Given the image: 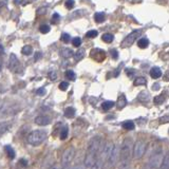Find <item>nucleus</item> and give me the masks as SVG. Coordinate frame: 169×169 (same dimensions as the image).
<instances>
[{"label": "nucleus", "instance_id": "1", "mask_svg": "<svg viewBox=\"0 0 169 169\" xmlns=\"http://www.w3.org/2000/svg\"><path fill=\"white\" fill-rule=\"evenodd\" d=\"M133 142L130 137H126L120 146V167L121 169H129L132 158Z\"/></svg>", "mask_w": 169, "mask_h": 169}, {"label": "nucleus", "instance_id": "2", "mask_svg": "<svg viewBox=\"0 0 169 169\" xmlns=\"http://www.w3.org/2000/svg\"><path fill=\"white\" fill-rule=\"evenodd\" d=\"M47 139V132L44 130H35L32 131L28 136V142L32 146H39Z\"/></svg>", "mask_w": 169, "mask_h": 169}, {"label": "nucleus", "instance_id": "3", "mask_svg": "<svg viewBox=\"0 0 169 169\" xmlns=\"http://www.w3.org/2000/svg\"><path fill=\"white\" fill-rule=\"evenodd\" d=\"M114 148V144L112 142H107L106 144L104 145V146L101 147V150L98 152V156H97V159H99V160H102L105 163L107 160H108L109 156H110V153L112 152Z\"/></svg>", "mask_w": 169, "mask_h": 169}, {"label": "nucleus", "instance_id": "4", "mask_svg": "<svg viewBox=\"0 0 169 169\" xmlns=\"http://www.w3.org/2000/svg\"><path fill=\"white\" fill-rule=\"evenodd\" d=\"M103 140H102L101 136H95L94 139L91 140L89 144V147H88V152L87 153H92V154H96L98 156V152L101 150V147L103 146Z\"/></svg>", "mask_w": 169, "mask_h": 169}, {"label": "nucleus", "instance_id": "5", "mask_svg": "<svg viewBox=\"0 0 169 169\" xmlns=\"http://www.w3.org/2000/svg\"><path fill=\"white\" fill-rule=\"evenodd\" d=\"M120 160V145H114V148L112 152L109 156L108 160H107V167L112 168L116 165V163Z\"/></svg>", "mask_w": 169, "mask_h": 169}, {"label": "nucleus", "instance_id": "6", "mask_svg": "<svg viewBox=\"0 0 169 169\" xmlns=\"http://www.w3.org/2000/svg\"><path fill=\"white\" fill-rule=\"evenodd\" d=\"M146 152V144L143 141H137L132 148V158L141 159Z\"/></svg>", "mask_w": 169, "mask_h": 169}, {"label": "nucleus", "instance_id": "7", "mask_svg": "<svg viewBox=\"0 0 169 169\" xmlns=\"http://www.w3.org/2000/svg\"><path fill=\"white\" fill-rule=\"evenodd\" d=\"M141 34H142V30H135V31H133V32L130 33V34L128 35V36L123 40L122 46H121V47L124 48V49H125V48H128V47H131L132 44L135 42L136 38L141 36Z\"/></svg>", "mask_w": 169, "mask_h": 169}, {"label": "nucleus", "instance_id": "8", "mask_svg": "<svg viewBox=\"0 0 169 169\" xmlns=\"http://www.w3.org/2000/svg\"><path fill=\"white\" fill-rule=\"evenodd\" d=\"M74 156H75V149L73 148V147H69V148H67L65 150V152H63V159H61V166H63V167H67V166H69V164L73 161Z\"/></svg>", "mask_w": 169, "mask_h": 169}, {"label": "nucleus", "instance_id": "9", "mask_svg": "<svg viewBox=\"0 0 169 169\" xmlns=\"http://www.w3.org/2000/svg\"><path fill=\"white\" fill-rule=\"evenodd\" d=\"M90 57L97 63H102L106 59V52L98 48H95L90 51Z\"/></svg>", "mask_w": 169, "mask_h": 169}, {"label": "nucleus", "instance_id": "10", "mask_svg": "<svg viewBox=\"0 0 169 169\" xmlns=\"http://www.w3.org/2000/svg\"><path fill=\"white\" fill-rule=\"evenodd\" d=\"M97 160V156L96 154H92V153H87L85 158L84 162V166L86 168H91L94 165V163Z\"/></svg>", "mask_w": 169, "mask_h": 169}, {"label": "nucleus", "instance_id": "11", "mask_svg": "<svg viewBox=\"0 0 169 169\" xmlns=\"http://www.w3.org/2000/svg\"><path fill=\"white\" fill-rule=\"evenodd\" d=\"M19 66V61L17 59V57H16L15 54H11V56H10V60H9V69L11 71H16V69L18 68Z\"/></svg>", "mask_w": 169, "mask_h": 169}, {"label": "nucleus", "instance_id": "12", "mask_svg": "<svg viewBox=\"0 0 169 169\" xmlns=\"http://www.w3.org/2000/svg\"><path fill=\"white\" fill-rule=\"evenodd\" d=\"M34 122L36 125H39V126H47L51 123V120H50L49 116H46V115H40V116H37L35 117Z\"/></svg>", "mask_w": 169, "mask_h": 169}, {"label": "nucleus", "instance_id": "13", "mask_svg": "<svg viewBox=\"0 0 169 169\" xmlns=\"http://www.w3.org/2000/svg\"><path fill=\"white\" fill-rule=\"evenodd\" d=\"M150 76L154 79H158L162 76V70L159 67H153L150 70Z\"/></svg>", "mask_w": 169, "mask_h": 169}, {"label": "nucleus", "instance_id": "14", "mask_svg": "<svg viewBox=\"0 0 169 169\" xmlns=\"http://www.w3.org/2000/svg\"><path fill=\"white\" fill-rule=\"evenodd\" d=\"M11 128V123L9 122H1L0 123V137L4 134Z\"/></svg>", "mask_w": 169, "mask_h": 169}, {"label": "nucleus", "instance_id": "15", "mask_svg": "<svg viewBox=\"0 0 169 169\" xmlns=\"http://www.w3.org/2000/svg\"><path fill=\"white\" fill-rule=\"evenodd\" d=\"M127 106V99H126V96L124 94H121L118 96L117 99V108L118 109H124Z\"/></svg>", "mask_w": 169, "mask_h": 169}, {"label": "nucleus", "instance_id": "16", "mask_svg": "<svg viewBox=\"0 0 169 169\" xmlns=\"http://www.w3.org/2000/svg\"><path fill=\"white\" fill-rule=\"evenodd\" d=\"M105 19H106V15H105V13H103V12H98V13L94 14V20L96 21L97 23L104 22Z\"/></svg>", "mask_w": 169, "mask_h": 169}, {"label": "nucleus", "instance_id": "17", "mask_svg": "<svg viewBox=\"0 0 169 169\" xmlns=\"http://www.w3.org/2000/svg\"><path fill=\"white\" fill-rule=\"evenodd\" d=\"M74 57H75V60L76 61H79V60H82V59H84V57H85V50L84 49H78L77 51L75 52Z\"/></svg>", "mask_w": 169, "mask_h": 169}, {"label": "nucleus", "instance_id": "18", "mask_svg": "<svg viewBox=\"0 0 169 169\" xmlns=\"http://www.w3.org/2000/svg\"><path fill=\"white\" fill-rule=\"evenodd\" d=\"M122 127L126 130H133L135 127V125L132 121H125V122L122 124Z\"/></svg>", "mask_w": 169, "mask_h": 169}, {"label": "nucleus", "instance_id": "19", "mask_svg": "<svg viewBox=\"0 0 169 169\" xmlns=\"http://www.w3.org/2000/svg\"><path fill=\"white\" fill-rule=\"evenodd\" d=\"M114 106V102L112 101H107V102H104L103 104H102V110L103 111H108L110 110L111 108Z\"/></svg>", "mask_w": 169, "mask_h": 169}, {"label": "nucleus", "instance_id": "20", "mask_svg": "<svg viewBox=\"0 0 169 169\" xmlns=\"http://www.w3.org/2000/svg\"><path fill=\"white\" fill-rule=\"evenodd\" d=\"M61 55L65 57V58H70V57H72L73 55H74V53H73L72 49L65 48V49H63V51H61Z\"/></svg>", "mask_w": 169, "mask_h": 169}, {"label": "nucleus", "instance_id": "21", "mask_svg": "<svg viewBox=\"0 0 169 169\" xmlns=\"http://www.w3.org/2000/svg\"><path fill=\"white\" fill-rule=\"evenodd\" d=\"M137 46L141 49H146L149 46V40L147 38H141V39L137 41Z\"/></svg>", "mask_w": 169, "mask_h": 169}, {"label": "nucleus", "instance_id": "22", "mask_svg": "<svg viewBox=\"0 0 169 169\" xmlns=\"http://www.w3.org/2000/svg\"><path fill=\"white\" fill-rule=\"evenodd\" d=\"M4 150H6V154H8V156L10 159H14V158H15V151H14V149L12 148L10 145H6V146H4Z\"/></svg>", "mask_w": 169, "mask_h": 169}, {"label": "nucleus", "instance_id": "23", "mask_svg": "<svg viewBox=\"0 0 169 169\" xmlns=\"http://www.w3.org/2000/svg\"><path fill=\"white\" fill-rule=\"evenodd\" d=\"M75 115V109L72 108V107H68V108H66L65 110V116L66 117H73V116Z\"/></svg>", "mask_w": 169, "mask_h": 169}, {"label": "nucleus", "instance_id": "24", "mask_svg": "<svg viewBox=\"0 0 169 169\" xmlns=\"http://www.w3.org/2000/svg\"><path fill=\"white\" fill-rule=\"evenodd\" d=\"M114 39V36L111 33H106V34H104L103 36H102V40H104L105 42H107V44H109V42H112Z\"/></svg>", "mask_w": 169, "mask_h": 169}, {"label": "nucleus", "instance_id": "25", "mask_svg": "<svg viewBox=\"0 0 169 169\" xmlns=\"http://www.w3.org/2000/svg\"><path fill=\"white\" fill-rule=\"evenodd\" d=\"M104 166H105V163L102 160H99V159H97L96 162L94 163V165L92 166L90 169H104Z\"/></svg>", "mask_w": 169, "mask_h": 169}, {"label": "nucleus", "instance_id": "26", "mask_svg": "<svg viewBox=\"0 0 169 169\" xmlns=\"http://www.w3.org/2000/svg\"><path fill=\"white\" fill-rule=\"evenodd\" d=\"M146 84H147V79L145 77H142V76L137 77L136 79L134 80V86H145Z\"/></svg>", "mask_w": 169, "mask_h": 169}, {"label": "nucleus", "instance_id": "27", "mask_svg": "<svg viewBox=\"0 0 169 169\" xmlns=\"http://www.w3.org/2000/svg\"><path fill=\"white\" fill-rule=\"evenodd\" d=\"M21 53L23 54V55H31V54L33 53V48L31 46H25L22 48V50H21Z\"/></svg>", "mask_w": 169, "mask_h": 169}, {"label": "nucleus", "instance_id": "28", "mask_svg": "<svg viewBox=\"0 0 169 169\" xmlns=\"http://www.w3.org/2000/svg\"><path fill=\"white\" fill-rule=\"evenodd\" d=\"M161 168L162 169H169V156H168V154H166L165 158H163V161H162V164H161Z\"/></svg>", "mask_w": 169, "mask_h": 169}, {"label": "nucleus", "instance_id": "29", "mask_svg": "<svg viewBox=\"0 0 169 169\" xmlns=\"http://www.w3.org/2000/svg\"><path fill=\"white\" fill-rule=\"evenodd\" d=\"M149 98H150L149 94L147 93V92H145V91L141 92V93H140V95H139V99L141 102H148Z\"/></svg>", "mask_w": 169, "mask_h": 169}, {"label": "nucleus", "instance_id": "30", "mask_svg": "<svg viewBox=\"0 0 169 169\" xmlns=\"http://www.w3.org/2000/svg\"><path fill=\"white\" fill-rule=\"evenodd\" d=\"M68 134H69V128L65 126V127H63V129L60 130V135H59L60 140H66Z\"/></svg>", "mask_w": 169, "mask_h": 169}, {"label": "nucleus", "instance_id": "31", "mask_svg": "<svg viewBox=\"0 0 169 169\" xmlns=\"http://www.w3.org/2000/svg\"><path fill=\"white\" fill-rule=\"evenodd\" d=\"M154 103H156V105H162L165 102V95H159V96H156L154 97Z\"/></svg>", "mask_w": 169, "mask_h": 169}, {"label": "nucleus", "instance_id": "32", "mask_svg": "<svg viewBox=\"0 0 169 169\" xmlns=\"http://www.w3.org/2000/svg\"><path fill=\"white\" fill-rule=\"evenodd\" d=\"M39 31H40V33H42V34H47V33H49L50 31H51V28H50V25H41L39 27Z\"/></svg>", "mask_w": 169, "mask_h": 169}, {"label": "nucleus", "instance_id": "33", "mask_svg": "<svg viewBox=\"0 0 169 169\" xmlns=\"http://www.w3.org/2000/svg\"><path fill=\"white\" fill-rule=\"evenodd\" d=\"M75 73L73 72L72 70H68L66 72V77L68 78L69 80H75Z\"/></svg>", "mask_w": 169, "mask_h": 169}, {"label": "nucleus", "instance_id": "34", "mask_svg": "<svg viewBox=\"0 0 169 169\" xmlns=\"http://www.w3.org/2000/svg\"><path fill=\"white\" fill-rule=\"evenodd\" d=\"M97 31H95V30H91V31H88L87 33H86V36H87L88 38H94V37H96L97 36Z\"/></svg>", "mask_w": 169, "mask_h": 169}, {"label": "nucleus", "instance_id": "35", "mask_svg": "<svg viewBox=\"0 0 169 169\" xmlns=\"http://www.w3.org/2000/svg\"><path fill=\"white\" fill-rule=\"evenodd\" d=\"M72 44L74 47H76V48H78L80 46V44H82V39H80L79 37H74L72 39Z\"/></svg>", "mask_w": 169, "mask_h": 169}, {"label": "nucleus", "instance_id": "36", "mask_svg": "<svg viewBox=\"0 0 169 169\" xmlns=\"http://www.w3.org/2000/svg\"><path fill=\"white\" fill-rule=\"evenodd\" d=\"M46 93H47V90H46V88H44V87H41L36 90V94L38 96H44V95H46Z\"/></svg>", "mask_w": 169, "mask_h": 169}, {"label": "nucleus", "instance_id": "37", "mask_svg": "<svg viewBox=\"0 0 169 169\" xmlns=\"http://www.w3.org/2000/svg\"><path fill=\"white\" fill-rule=\"evenodd\" d=\"M59 19H60V16H59V14L55 13L53 15V17H52V19H51V22L53 23V25H56V23H58Z\"/></svg>", "mask_w": 169, "mask_h": 169}, {"label": "nucleus", "instance_id": "38", "mask_svg": "<svg viewBox=\"0 0 169 169\" xmlns=\"http://www.w3.org/2000/svg\"><path fill=\"white\" fill-rule=\"evenodd\" d=\"M49 78L51 80H55L56 79V78H57V72L55 70L50 71V72H49Z\"/></svg>", "mask_w": 169, "mask_h": 169}, {"label": "nucleus", "instance_id": "39", "mask_svg": "<svg viewBox=\"0 0 169 169\" xmlns=\"http://www.w3.org/2000/svg\"><path fill=\"white\" fill-rule=\"evenodd\" d=\"M68 88H69V83L67 82H61L60 85H59V89H60L61 91H66Z\"/></svg>", "mask_w": 169, "mask_h": 169}, {"label": "nucleus", "instance_id": "40", "mask_svg": "<svg viewBox=\"0 0 169 169\" xmlns=\"http://www.w3.org/2000/svg\"><path fill=\"white\" fill-rule=\"evenodd\" d=\"M74 4H75V2L73 1V0H68V1H66V3H65V6H66V8L67 9H73V6H74Z\"/></svg>", "mask_w": 169, "mask_h": 169}, {"label": "nucleus", "instance_id": "41", "mask_svg": "<svg viewBox=\"0 0 169 169\" xmlns=\"http://www.w3.org/2000/svg\"><path fill=\"white\" fill-rule=\"evenodd\" d=\"M61 40H63V42H69V40H70V34H68V33H63V35H61Z\"/></svg>", "mask_w": 169, "mask_h": 169}, {"label": "nucleus", "instance_id": "42", "mask_svg": "<svg viewBox=\"0 0 169 169\" xmlns=\"http://www.w3.org/2000/svg\"><path fill=\"white\" fill-rule=\"evenodd\" d=\"M41 57H42V53H41V52H35V55H34V60L35 61L39 60Z\"/></svg>", "mask_w": 169, "mask_h": 169}, {"label": "nucleus", "instance_id": "43", "mask_svg": "<svg viewBox=\"0 0 169 169\" xmlns=\"http://www.w3.org/2000/svg\"><path fill=\"white\" fill-rule=\"evenodd\" d=\"M110 54H111V56H112L114 59H117V57H118V53H117V51H116L115 49L111 50V51H110Z\"/></svg>", "mask_w": 169, "mask_h": 169}, {"label": "nucleus", "instance_id": "44", "mask_svg": "<svg viewBox=\"0 0 169 169\" xmlns=\"http://www.w3.org/2000/svg\"><path fill=\"white\" fill-rule=\"evenodd\" d=\"M47 13V8H40L37 11V15H44V14Z\"/></svg>", "mask_w": 169, "mask_h": 169}, {"label": "nucleus", "instance_id": "45", "mask_svg": "<svg viewBox=\"0 0 169 169\" xmlns=\"http://www.w3.org/2000/svg\"><path fill=\"white\" fill-rule=\"evenodd\" d=\"M126 73H127V75L129 76V77H132L133 74L135 73V71L134 70H131V69H127V70H126Z\"/></svg>", "mask_w": 169, "mask_h": 169}, {"label": "nucleus", "instance_id": "46", "mask_svg": "<svg viewBox=\"0 0 169 169\" xmlns=\"http://www.w3.org/2000/svg\"><path fill=\"white\" fill-rule=\"evenodd\" d=\"M168 122V116L167 115H165V116H163V117H161V120H160V123L161 124H166Z\"/></svg>", "mask_w": 169, "mask_h": 169}, {"label": "nucleus", "instance_id": "47", "mask_svg": "<svg viewBox=\"0 0 169 169\" xmlns=\"http://www.w3.org/2000/svg\"><path fill=\"white\" fill-rule=\"evenodd\" d=\"M19 163L21 164V165L23 166V167H25V166H28V161L25 160V159H21L20 161H19Z\"/></svg>", "mask_w": 169, "mask_h": 169}, {"label": "nucleus", "instance_id": "48", "mask_svg": "<svg viewBox=\"0 0 169 169\" xmlns=\"http://www.w3.org/2000/svg\"><path fill=\"white\" fill-rule=\"evenodd\" d=\"M50 169H63V166H60L59 164H55L52 167H50Z\"/></svg>", "mask_w": 169, "mask_h": 169}, {"label": "nucleus", "instance_id": "49", "mask_svg": "<svg viewBox=\"0 0 169 169\" xmlns=\"http://www.w3.org/2000/svg\"><path fill=\"white\" fill-rule=\"evenodd\" d=\"M159 89H160V85L159 84H154L152 86V90H153V91H156V90H159Z\"/></svg>", "mask_w": 169, "mask_h": 169}, {"label": "nucleus", "instance_id": "50", "mask_svg": "<svg viewBox=\"0 0 169 169\" xmlns=\"http://www.w3.org/2000/svg\"><path fill=\"white\" fill-rule=\"evenodd\" d=\"M73 169H86V167L84 165H79V166H76V167H74Z\"/></svg>", "mask_w": 169, "mask_h": 169}, {"label": "nucleus", "instance_id": "51", "mask_svg": "<svg viewBox=\"0 0 169 169\" xmlns=\"http://www.w3.org/2000/svg\"><path fill=\"white\" fill-rule=\"evenodd\" d=\"M4 53V51H3V47L0 44V54H3Z\"/></svg>", "mask_w": 169, "mask_h": 169}, {"label": "nucleus", "instance_id": "52", "mask_svg": "<svg viewBox=\"0 0 169 169\" xmlns=\"http://www.w3.org/2000/svg\"><path fill=\"white\" fill-rule=\"evenodd\" d=\"M6 4V2H0V8H1L2 6H4Z\"/></svg>", "mask_w": 169, "mask_h": 169}, {"label": "nucleus", "instance_id": "53", "mask_svg": "<svg viewBox=\"0 0 169 169\" xmlns=\"http://www.w3.org/2000/svg\"><path fill=\"white\" fill-rule=\"evenodd\" d=\"M63 169H71V168L69 167V166H67V167H65V168H63Z\"/></svg>", "mask_w": 169, "mask_h": 169}]
</instances>
